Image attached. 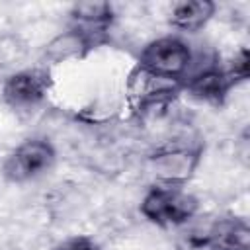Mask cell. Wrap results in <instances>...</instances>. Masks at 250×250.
I'll use <instances>...</instances> for the list:
<instances>
[{
	"instance_id": "1",
	"label": "cell",
	"mask_w": 250,
	"mask_h": 250,
	"mask_svg": "<svg viewBox=\"0 0 250 250\" xmlns=\"http://www.w3.org/2000/svg\"><path fill=\"white\" fill-rule=\"evenodd\" d=\"M199 201L186 186L154 184L141 199V215L156 227H182L197 215Z\"/></svg>"
},
{
	"instance_id": "2",
	"label": "cell",
	"mask_w": 250,
	"mask_h": 250,
	"mask_svg": "<svg viewBox=\"0 0 250 250\" xmlns=\"http://www.w3.org/2000/svg\"><path fill=\"white\" fill-rule=\"evenodd\" d=\"M182 92H184L182 80L154 74L139 64L131 68L125 82L127 102L131 109L141 115L170 105Z\"/></svg>"
},
{
	"instance_id": "3",
	"label": "cell",
	"mask_w": 250,
	"mask_h": 250,
	"mask_svg": "<svg viewBox=\"0 0 250 250\" xmlns=\"http://www.w3.org/2000/svg\"><path fill=\"white\" fill-rule=\"evenodd\" d=\"M203 156L201 145L168 143L148 154V170L156 184L186 186L197 172Z\"/></svg>"
},
{
	"instance_id": "4",
	"label": "cell",
	"mask_w": 250,
	"mask_h": 250,
	"mask_svg": "<svg viewBox=\"0 0 250 250\" xmlns=\"http://www.w3.org/2000/svg\"><path fill=\"white\" fill-rule=\"evenodd\" d=\"M57 162V150L51 141L31 137L12 148L4 160V178L12 184H25L47 174Z\"/></svg>"
},
{
	"instance_id": "5",
	"label": "cell",
	"mask_w": 250,
	"mask_h": 250,
	"mask_svg": "<svg viewBox=\"0 0 250 250\" xmlns=\"http://www.w3.org/2000/svg\"><path fill=\"white\" fill-rule=\"evenodd\" d=\"M191 62H193L191 47L176 35H164V37L152 39L141 49L137 59L139 66L154 74L176 78V80H184Z\"/></svg>"
},
{
	"instance_id": "6",
	"label": "cell",
	"mask_w": 250,
	"mask_h": 250,
	"mask_svg": "<svg viewBox=\"0 0 250 250\" xmlns=\"http://www.w3.org/2000/svg\"><path fill=\"white\" fill-rule=\"evenodd\" d=\"M53 88L51 72L43 66L21 68L2 82V100L14 111H33Z\"/></svg>"
},
{
	"instance_id": "7",
	"label": "cell",
	"mask_w": 250,
	"mask_h": 250,
	"mask_svg": "<svg viewBox=\"0 0 250 250\" xmlns=\"http://www.w3.org/2000/svg\"><path fill=\"white\" fill-rule=\"evenodd\" d=\"M182 84H184V92L211 105H223L230 90L238 86V82L229 72V68L221 66L215 57L205 59V62L199 66L191 64Z\"/></svg>"
},
{
	"instance_id": "8",
	"label": "cell",
	"mask_w": 250,
	"mask_h": 250,
	"mask_svg": "<svg viewBox=\"0 0 250 250\" xmlns=\"http://www.w3.org/2000/svg\"><path fill=\"white\" fill-rule=\"evenodd\" d=\"M109 41L107 33H96L70 25L66 31L55 35L43 49V61L49 64H61L68 61H82L98 47Z\"/></svg>"
},
{
	"instance_id": "9",
	"label": "cell",
	"mask_w": 250,
	"mask_h": 250,
	"mask_svg": "<svg viewBox=\"0 0 250 250\" xmlns=\"http://www.w3.org/2000/svg\"><path fill=\"white\" fill-rule=\"evenodd\" d=\"M199 250H250V225L242 217L217 219L197 240Z\"/></svg>"
},
{
	"instance_id": "10",
	"label": "cell",
	"mask_w": 250,
	"mask_h": 250,
	"mask_svg": "<svg viewBox=\"0 0 250 250\" xmlns=\"http://www.w3.org/2000/svg\"><path fill=\"white\" fill-rule=\"evenodd\" d=\"M217 12V4L211 0H182L172 4L168 12V23L184 33H195L203 29Z\"/></svg>"
},
{
	"instance_id": "11",
	"label": "cell",
	"mask_w": 250,
	"mask_h": 250,
	"mask_svg": "<svg viewBox=\"0 0 250 250\" xmlns=\"http://www.w3.org/2000/svg\"><path fill=\"white\" fill-rule=\"evenodd\" d=\"M68 16L70 25L96 33H109L115 20V12L109 2H78L70 8Z\"/></svg>"
},
{
	"instance_id": "12",
	"label": "cell",
	"mask_w": 250,
	"mask_h": 250,
	"mask_svg": "<svg viewBox=\"0 0 250 250\" xmlns=\"http://www.w3.org/2000/svg\"><path fill=\"white\" fill-rule=\"evenodd\" d=\"M51 250H104L92 236L86 234H74L68 238H62L61 242H57Z\"/></svg>"
}]
</instances>
